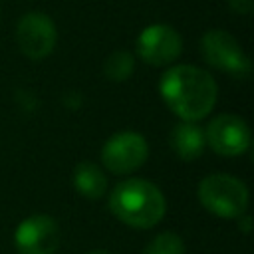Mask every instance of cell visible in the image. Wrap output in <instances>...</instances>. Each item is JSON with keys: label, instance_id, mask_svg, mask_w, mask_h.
<instances>
[{"label": "cell", "instance_id": "obj_12", "mask_svg": "<svg viewBox=\"0 0 254 254\" xmlns=\"http://www.w3.org/2000/svg\"><path fill=\"white\" fill-rule=\"evenodd\" d=\"M135 71V58L127 50H115L111 52L103 62V75L109 81H127Z\"/></svg>", "mask_w": 254, "mask_h": 254}, {"label": "cell", "instance_id": "obj_1", "mask_svg": "<svg viewBox=\"0 0 254 254\" xmlns=\"http://www.w3.org/2000/svg\"><path fill=\"white\" fill-rule=\"evenodd\" d=\"M159 93L181 121L198 123L216 105L218 85L206 69L179 64L161 75Z\"/></svg>", "mask_w": 254, "mask_h": 254}, {"label": "cell", "instance_id": "obj_16", "mask_svg": "<svg viewBox=\"0 0 254 254\" xmlns=\"http://www.w3.org/2000/svg\"><path fill=\"white\" fill-rule=\"evenodd\" d=\"M87 254H111V252H107V250H101V248H97V250H91V252H87Z\"/></svg>", "mask_w": 254, "mask_h": 254}, {"label": "cell", "instance_id": "obj_2", "mask_svg": "<svg viewBox=\"0 0 254 254\" xmlns=\"http://www.w3.org/2000/svg\"><path fill=\"white\" fill-rule=\"evenodd\" d=\"M107 206L119 222L131 228L147 230L163 220L167 200L155 183L131 177L113 187V190L109 192Z\"/></svg>", "mask_w": 254, "mask_h": 254}, {"label": "cell", "instance_id": "obj_13", "mask_svg": "<svg viewBox=\"0 0 254 254\" xmlns=\"http://www.w3.org/2000/svg\"><path fill=\"white\" fill-rule=\"evenodd\" d=\"M141 254H185V242L177 232L165 230L153 236Z\"/></svg>", "mask_w": 254, "mask_h": 254}, {"label": "cell", "instance_id": "obj_6", "mask_svg": "<svg viewBox=\"0 0 254 254\" xmlns=\"http://www.w3.org/2000/svg\"><path fill=\"white\" fill-rule=\"evenodd\" d=\"M250 127L234 113L212 117L204 129V143L220 157H238L250 149Z\"/></svg>", "mask_w": 254, "mask_h": 254}, {"label": "cell", "instance_id": "obj_5", "mask_svg": "<svg viewBox=\"0 0 254 254\" xmlns=\"http://www.w3.org/2000/svg\"><path fill=\"white\" fill-rule=\"evenodd\" d=\"M149 157L147 139L137 131H119L101 147V163L113 175H129L145 165Z\"/></svg>", "mask_w": 254, "mask_h": 254}, {"label": "cell", "instance_id": "obj_8", "mask_svg": "<svg viewBox=\"0 0 254 254\" xmlns=\"http://www.w3.org/2000/svg\"><path fill=\"white\" fill-rule=\"evenodd\" d=\"M16 42L20 52L30 60L48 58L58 42L54 20L42 12H28L16 26Z\"/></svg>", "mask_w": 254, "mask_h": 254}, {"label": "cell", "instance_id": "obj_14", "mask_svg": "<svg viewBox=\"0 0 254 254\" xmlns=\"http://www.w3.org/2000/svg\"><path fill=\"white\" fill-rule=\"evenodd\" d=\"M254 0H228V6L234 14H250Z\"/></svg>", "mask_w": 254, "mask_h": 254}, {"label": "cell", "instance_id": "obj_3", "mask_svg": "<svg viewBox=\"0 0 254 254\" xmlns=\"http://www.w3.org/2000/svg\"><path fill=\"white\" fill-rule=\"evenodd\" d=\"M200 204L214 216L220 218H238L248 208V187L226 173L206 175L196 189Z\"/></svg>", "mask_w": 254, "mask_h": 254}, {"label": "cell", "instance_id": "obj_4", "mask_svg": "<svg viewBox=\"0 0 254 254\" xmlns=\"http://www.w3.org/2000/svg\"><path fill=\"white\" fill-rule=\"evenodd\" d=\"M200 54L210 67L220 69L234 79H246L252 71L250 58L226 30H208L200 38Z\"/></svg>", "mask_w": 254, "mask_h": 254}, {"label": "cell", "instance_id": "obj_7", "mask_svg": "<svg viewBox=\"0 0 254 254\" xmlns=\"http://www.w3.org/2000/svg\"><path fill=\"white\" fill-rule=\"evenodd\" d=\"M62 242V230L54 216H26L14 230V246L18 254H56Z\"/></svg>", "mask_w": 254, "mask_h": 254}, {"label": "cell", "instance_id": "obj_10", "mask_svg": "<svg viewBox=\"0 0 254 254\" xmlns=\"http://www.w3.org/2000/svg\"><path fill=\"white\" fill-rule=\"evenodd\" d=\"M169 145L173 153L181 161H194L202 155L206 143H204V129L198 123L192 121H181L177 123L169 133Z\"/></svg>", "mask_w": 254, "mask_h": 254}, {"label": "cell", "instance_id": "obj_9", "mask_svg": "<svg viewBox=\"0 0 254 254\" xmlns=\"http://www.w3.org/2000/svg\"><path fill=\"white\" fill-rule=\"evenodd\" d=\"M183 52L181 34L169 24H151L137 36V56L153 65H169Z\"/></svg>", "mask_w": 254, "mask_h": 254}, {"label": "cell", "instance_id": "obj_11", "mask_svg": "<svg viewBox=\"0 0 254 254\" xmlns=\"http://www.w3.org/2000/svg\"><path fill=\"white\" fill-rule=\"evenodd\" d=\"M71 181H73V189L77 190V194L89 200L101 198L107 192V185H109L105 173L93 161H79L73 167Z\"/></svg>", "mask_w": 254, "mask_h": 254}, {"label": "cell", "instance_id": "obj_15", "mask_svg": "<svg viewBox=\"0 0 254 254\" xmlns=\"http://www.w3.org/2000/svg\"><path fill=\"white\" fill-rule=\"evenodd\" d=\"M236 220H238V228H240L244 234H248V232L252 230V218H250V214H248V212L240 214Z\"/></svg>", "mask_w": 254, "mask_h": 254}]
</instances>
